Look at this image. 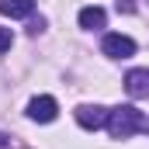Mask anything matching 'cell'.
<instances>
[{"label":"cell","instance_id":"1","mask_svg":"<svg viewBox=\"0 0 149 149\" xmlns=\"http://www.w3.org/2000/svg\"><path fill=\"white\" fill-rule=\"evenodd\" d=\"M142 111L139 108H132V104H121V108H114V111H108V132H111V139H132L139 128H142Z\"/></svg>","mask_w":149,"mask_h":149},{"label":"cell","instance_id":"2","mask_svg":"<svg viewBox=\"0 0 149 149\" xmlns=\"http://www.w3.org/2000/svg\"><path fill=\"white\" fill-rule=\"evenodd\" d=\"M101 52L108 59H128V56H135V42L121 31H111V35L101 38Z\"/></svg>","mask_w":149,"mask_h":149},{"label":"cell","instance_id":"3","mask_svg":"<svg viewBox=\"0 0 149 149\" xmlns=\"http://www.w3.org/2000/svg\"><path fill=\"white\" fill-rule=\"evenodd\" d=\"M76 125L87 128V132L104 128V125H108V108H101V104H80V108H76Z\"/></svg>","mask_w":149,"mask_h":149},{"label":"cell","instance_id":"4","mask_svg":"<svg viewBox=\"0 0 149 149\" xmlns=\"http://www.w3.org/2000/svg\"><path fill=\"white\" fill-rule=\"evenodd\" d=\"M56 114H59L56 97H49V94L31 97V104H28V118H31V121H38V125H49V121H56Z\"/></svg>","mask_w":149,"mask_h":149},{"label":"cell","instance_id":"5","mask_svg":"<svg viewBox=\"0 0 149 149\" xmlns=\"http://www.w3.org/2000/svg\"><path fill=\"white\" fill-rule=\"evenodd\" d=\"M125 90L128 97H149V70H128L125 73Z\"/></svg>","mask_w":149,"mask_h":149},{"label":"cell","instance_id":"6","mask_svg":"<svg viewBox=\"0 0 149 149\" xmlns=\"http://www.w3.org/2000/svg\"><path fill=\"white\" fill-rule=\"evenodd\" d=\"M76 21H80V28H87V31H101V28L108 24V14H104V7H83V10L76 14Z\"/></svg>","mask_w":149,"mask_h":149},{"label":"cell","instance_id":"7","mask_svg":"<svg viewBox=\"0 0 149 149\" xmlns=\"http://www.w3.org/2000/svg\"><path fill=\"white\" fill-rule=\"evenodd\" d=\"M35 0H0V14L3 17H31Z\"/></svg>","mask_w":149,"mask_h":149},{"label":"cell","instance_id":"8","mask_svg":"<svg viewBox=\"0 0 149 149\" xmlns=\"http://www.w3.org/2000/svg\"><path fill=\"white\" fill-rule=\"evenodd\" d=\"M10 45H14V35H10V28H0V56H3V52H10Z\"/></svg>","mask_w":149,"mask_h":149},{"label":"cell","instance_id":"9","mask_svg":"<svg viewBox=\"0 0 149 149\" xmlns=\"http://www.w3.org/2000/svg\"><path fill=\"white\" fill-rule=\"evenodd\" d=\"M118 10H125V14H132V10H135V0H118Z\"/></svg>","mask_w":149,"mask_h":149},{"label":"cell","instance_id":"10","mask_svg":"<svg viewBox=\"0 0 149 149\" xmlns=\"http://www.w3.org/2000/svg\"><path fill=\"white\" fill-rule=\"evenodd\" d=\"M42 28H45V17H38V21H31V35H38Z\"/></svg>","mask_w":149,"mask_h":149},{"label":"cell","instance_id":"11","mask_svg":"<svg viewBox=\"0 0 149 149\" xmlns=\"http://www.w3.org/2000/svg\"><path fill=\"white\" fill-rule=\"evenodd\" d=\"M0 146H3V135H0Z\"/></svg>","mask_w":149,"mask_h":149}]
</instances>
